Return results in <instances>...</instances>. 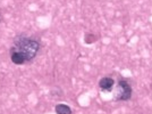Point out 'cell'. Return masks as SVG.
<instances>
[{"label": "cell", "instance_id": "6da1fadb", "mask_svg": "<svg viewBox=\"0 0 152 114\" xmlns=\"http://www.w3.org/2000/svg\"><path fill=\"white\" fill-rule=\"evenodd\" d=\"M12 48L19 51L25 57L26 62H31L40 50V44L34 39L25 36H18L14 39V46Z\"/></svg>", "mask_w": 152, "mask_h": 114}, {"label": "cell", "instance_id": "7a4b0ae2", "mask_svg": "<svg viewBox=\"0 0 152 114\" xmlns=\"http://www.w3.org/2000/svg\"><path fill=\"white\" fill-rule=\"evenodd\" d=\"M115 95L116 101H128L132 97V87L125 80H119Z\"/></svg>", "mask_w": 152, "mask_h": 114}, {"label": "cell", "instance_id": "3957f363", "mask_svg": "<svg viewBox=\"0 0 152 114\" xmlns=\"http://www.w3.org/2000/svg\"><path fill=\"white\" fill-rule=\"evenodd\" d=\"M10 61H12L14 64H16V65H23V64L26 63L25 57L23 56L19 51L15 50L14 48L10 49Z\"/></svg>", "mask_w": 152, "mask_h": 114}, {"label": "cell", "instance_id": "277c9868", "mask_svg": "<svg viewBox=\"0 0 152 114\" xmlns=\"http://www.w3.org/2000/svg\"><path fill=\"white\" fill-rule=\"evenodd\" d=\"M114 84H115L114 79H111V78H109V76L102 78L101 80L99 81V87H100L101 90H103V91H111Z\"/></svg>", "mask_w": 152, "mask_h": 114}, {"label": "cell", "instance_id": "5b68a950", "mask_svg": "<svg viewBox=\"0 0 152 114\" xmlns=\"http://www.w3.org/2000/svg\"><path fill=\"white\" fill-rule=\"evenodd\" d=\"M55 110L57 114H72V108L65 104H58L56 105Z\"/></svg>", "mask_w": 152, "mask_h": 114}, {"label": "cell", "instance_id": "8992f818", "mask_svg": "<svg viewBox=\"0 0 152 114\" xmlns=\"http://www.w3.org/2000/svg\"><path fill=\"white\" fill-rule=\"evenodd\" d=\"M2 21H4V16H2V14L0 13V23H1Z\"/></svg>", "mask_w": 152, "mask_h": 114}]
</instances>
